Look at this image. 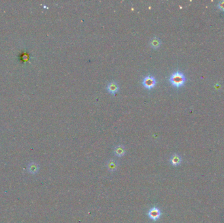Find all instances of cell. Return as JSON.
Returning <instances> with one entry per match:
<instances>
[{"label":"cell","instance_id":"6da1fadb","mask_svg":"<svg viewBox=\"0 0 224 223\" xmlns=\"http://www.w3.org/2000/svg\"><path fill=\"white\" fill-rule=\"evenodd\" d=\"M170 82L176 88H180L182 86L186 81V78L183 73L180 71H176L173 73L170 77Z\"/></svg>","mask_w":224,"mask_h":223},{"label":"cell","instance_id":"7a4b0ae2","mask_svg":"<svg viewBox=\"0 0 224 223\" xmlns=\"http://www.w3.org/2000/svg\"><path fill=\"white\" fill-rule=\"evenodd\" d=\"M161 211L157 207H152V208L149 209L148 212V216L153 221H157L159 220L161 217Z\"/></svg>","mask_w":224,"mask_h":223},{"label":"cell","instance_id":"3957f363","mask_svg":"<svg viewBox=\"0 0 224 223\" xmlns=\"http://www.w3.org/2000/svg\"><path fill=\"white\" fill-rule=\"evenodd\" d=\"M142 84L147 89H152L156 85V80L153 77L148 75L143 79Z\"/></svg>","mask_w":224,"mask_h":223},{"label":"cell","instance_id":"277c9868","mask_svg":"<svg viewBox=\"0 0 224 223\" xmlns=\"http://www.w3.org/2000/svg\"><path fill=\"white\" fill-rule=\"evenodd\" d=\"M106 166L108 171L113 173L115 172V171H117L119 167V162L117 160H115L114 159H110L106 162Z\"/></svg>","mask_w":224,"mask_h":223},{"label":"cell","instance_id":"5b68a950","mask_svg":"<svg viewBox=\"0 0 224 223\" xmlns=\"http://www.w3.org/2000/svg\"><path fill=\"white\" fill-rule=\"evenodd\" d=\"M170 163L173 166H180L182 162L181 160V157L178 155V154H173V155L170 158Z\"/></svg>","mask_w":224,"mask_h":223},{"label":"cell","instance_id":"8992f818","mask_svg":"<svg viewBox=\"0 0 224 223\" xmlns=\"http://www.w3.org/2000/svg\"><path fill=\"white\" fill-rule=\"evenodd\" d=\"M107 90L110 94L115 95L119 91V86L117 83L111 82L107 84Z\"/></svg>","mask_w":224,"mask_h":223},{"label":"cell","instance_id":"52a82bcc","mask_svg":"<svg viewBox=\"0 0 224 223\" xmlns=\"http://www.w3.org/2000/svg\"><path fill=\"white\" fill-rule=\"evenodd\" d=\"M114 152L115 154V155L117 156V157H122L125 155L126 151H125V148L123 145H119L116 146L115 147Z\"/></svg>","mask_w":224,"mask_h":223},{"label":"cell","instance_id":"ba28073f","mask_svg":"<svg viewBox=\"0 0 224 223\" xmlns=\"http://www.w3.org/2000/svg\"><path fill=\"white\" fill-rule=\"evenodd\" d=\"M39 169H40L39 165H38L36 163H35V162H32V163L28 165V171L32 174H37L38 171H39Z\"/></svg>","mask_w":224,"mask_h":223},{"label":"cell","instance_id":"9c48e42d","mask_svg":"<svg viewBox=\"0 0 224 223\" xmlns=\"http://www.w3.org/2000/svg\"><path fill=\"white\" fill-rule=\"evenodd\" d=\"M161 44V40L157 37H154L149 42V45L153 49L159 48Z\"/></svg>","mask_w":224,"mask_h":223},{"label":"cell","instance_id":"30bf717a","mask_svg":"<svg viewBox=\"0 0 224 223\" xmlns=\"http://www.w3.org/2000/svg\"><path fill=\"white\" fill-rule=\"evenodd\" d=\"M217 7H218V8L222 10L223 11H224V1H222V2H219L218 5H217Z\"/></svg>","mask_w":224,"mask_h":223}]
</instances>
